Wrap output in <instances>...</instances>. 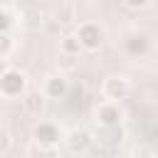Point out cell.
<instances>
[{
  "mask_svg": "<svg viewBox=\"0 0 158 158\" xmlns=\"http://www.w3.org/2000/svg\"><path fill=\"white\" fill-rule=\"evenodd\" d=\"M42 94H44L47 99H64V96L69 94V79H67L62 72L44 77V81H42Z\"/></svg>",
  "mask_w": 158,
  "mask_h": 158,
  "instance_id": "7",
  "label": "cell"
},
{
  "mask_svg": "<svg viewBox=\"0 0 158 158\" xmlns=\"http://www.w3.org/2000/svg\"><path fill=\"white\" fill-rule=\"evenodd\" d=\"M20 101H22L25 114H30V116H40V114L44 111V101H47V96L42 94V89H27V91L20 96Z\"/></svg>",
  "mask_w": 158,
  "mask_h": 158,
  "instance_id": "9",
  "label": "cell"
},
{
  "mask_svg": "<svg viewBox=\"0 0 158 158\" xmlns=\"http://www.w3.org/2000/svg\"><path fill=\"white\" fill-rule=\"evenodd\" d=\"M77 37H79L84 52H96L104 44V30L96 22H91V20H86V22H81L77 27Z\"/></svg>",
  "mask_w": 158,
  "mask_h": 158,
  "instance_id": "2",
  "label": "cell"
},
{
  "mask_svg": "<svg viewBox=\"0 0 158 158\" xmlns=\"http://www.w3.org/2000/svg\"><path fill=\"white\" fill-rule=\"evenodd\" d=\"M126 153H128V158H148L151 156V151H148L146 143H128Z\"/></svg>",
  "mask_w": 158,
  "mask_h": 158,
  "instance_id": "12",
  "label": "cell"
},
{
  "mask_svg": "<svg viewBox=\"0 0 158 158\" xmlns=\"http://www.w3.org/2000/svg\"><path fill=\"white\" fill-rule=\"evenodd\" d=\"M101 94H104V99H109V101H121V99H126V96L131 94V81H128V77H123V74H109V77L101 81Z\"/></svg>",
  "mask_w": 158,
  "mask_h": 158,
  "instance_id": "3",
  "label": "cell"
},
{
  "mask_svg": "<svg viewBox=\"0 0 158 158\" xmlns=\"http://www.w3.org/2000/svg\"><path fill=\"white\" fill-rule=\"evenodd\" d=\"M91 136H94V141H96L101 148H118V143L126 138L121 123H118V126H99V131L91 133Z\"/></svg>",
  "mask_w": 158,
  "mask_h": 158,
  "instance_id": "8",
  "label": "cell"
},
{
  "mask_svg": "<svg viewBox=\"0 0 158 158\" xmlns=\"http://www.w3.org/2000/svg\"><path fill=\"white\" fill-rule=\"evenodd\" d=\"M32 138H35V143H40V146L54 148V146L62 141V131H59V126H57L54 121H37V123L32 126Z\"/></svg>",
  "mask_w": 158,
  "mask_h": 158,
  "instance_id": "5",
  "label": "cell"
},
{
  "mask_svg": "<svg viewBox=\"0 0 158 158\" xmlns=\"http://www.w3.org/2000/svg\"><path fill=\"white\" fill-rule=\"evenodd\" d=\"M10 148H12V133H10V128L0 126V153H7Z\"/></svg>",
  "mask_w": 158,
  "mask_h": 158,
  "instance_id": "15",
  "label": "cell"
},
{
  "mask_svg": "<svg viewBox=\"0 0 158 158\" xmlns=\"http://www.w3.org/2000/svg\"><path fill=\"white\" fill-rule=\"evenodd\" d=\"M27 91V74L22 69H5L0 74V96L17 99Z\"/></svg>",
  "mask_w": 158,
  "mask_h": 158,
  "instance_id": "1",
  "label": "cell"
},
{
  "mask_svg": "<svg viewBox=\"0 0 158 158\" xmlns=\"http://www.w3.org/2000/svg\"><path fill=\"white\" fill-rule=\"evenodd\" d=\"M84 49H81V42L77 37V32H69L59 40V54H69V57H79Z\"/></svg>",
  "mask_w": 158,
  "mask_h": 158,
  "instance_id": "10",
  "label": "cell"
},
{
  "mask_svg": "<svg viewBox=\"0 0 158 158\" xmlns=\"http://www.w3.org/2000/svg\"><path fill=\"white\" fill-rule=\"evenodd\" d=\"M74 20H77V10H74V5L62 2V5L54 10V22H59V25H72Z\"/></svg>",
  "mask_w": 158,
  "mask_h": 158,
  "instance_id": "11",
  "label": "cell"
},
{
  "mask_svg": "<svg viewBox=\"0 0 158 158\" xmlns=\"http://www.w3.org/2000/svg\"><path fill=\"white\" fill-rule=\"evenodd\" d=\"M30 156H32V158H54V148H49V146H40V143H35V146L30 148Z\"/></svg>",
  "mask_w": 158,
  "mask_h": 158,
  "instance_id": "14",
  "label": "cell"
},
{
  "mask_svg": "<svg viewBox=\"0 0 158 158\" xmlns=\"http://www.w3.org/2000/svg\"><path fill=\"white\" fill-rule=\"evenodd\" d=\"M62 141H64V146H67L69 153L79 156V153H86V151L91 148L94 136H91V131H86V128H74V131H69Z\"/></svg>",
  "mask_w": 158,
  "mask_h": 158,
  "instance_id": "6",
  "label": "cell"
},
{
  "mask_svg": "<svg viewBox=\"0 0 158 158\" xmlns=\"http://www.w3.org/2000/svg\"><path fill=\"white\" fill-rule=\"evenodd\" d=\"M79 67V57H69V54H59V72H74Z\"/></svg>",
  "mask_w": 158,
  "mask_h": 158,
  "instance_id": "13",
  "label": "cell"
},
{
  "mask_svg": "<svg viewBox=\"0 0 158 158\" xmlns=\"http://www.w3.org/2000/svg\"><path fill=\"white\" fill-rule=\"evenodd\" d=\"M94 118L99 126H118L123 121V109H121V101H109L104 99L96 109H94Z\"/></svg>",
  "mask_w": 158,
  "mask_h": 158,
  "instance_id": "4",
  "label": "cell"
},
{
  "mask_svg": "<svg viewBox=\"0 0 158 158\" xmlns=\"http://www.w3.org/2000/svg\"><path fill=\"white\" fill-rule=\"evenodd\" d=\"M128 10H143V7H148L151 5V0H121Z\"/></svg>",
  "mask_w": 158,
  "mask_h": 158,
  "instance_id": "16",
  "label": "cell"
}]
</instances>
